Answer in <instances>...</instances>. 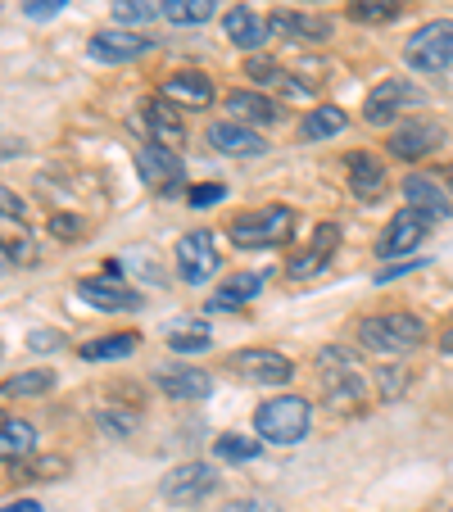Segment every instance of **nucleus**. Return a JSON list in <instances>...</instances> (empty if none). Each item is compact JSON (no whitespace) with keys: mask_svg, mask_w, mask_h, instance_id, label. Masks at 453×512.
<instances>
[{"mask_svg":"<svg viewBox=\"0 0 453 512\" xmlns=\"http://www.w3.org/2000/svg\"><path fill=\"white\" fill-rule=\"evenodd\" d=\"M222 195H227V186H222V182H200L191 195H186V200H191L195 209H209V204H218Z\"/></svg>","mask_w":453,"mask_h":512,"instance_id":"ea45409f","label":"nucleus"},{"mask_svg":"<svg viewBox=\"0 0 453 512\" xmlns=\"http://www.w3.org/2000/svg\"><path fill=\"white\" fill-rule=\"evenodd\" d=\"M0 512H41V503L37 499H14V503H5Z\"/></svg>","mask_w":453,"mask_h":512,"instance_id":"a18cd8bd","label":"nucleus"},{"mask_svg":"<svg viewBox=\"0 0 453 512\" xmlns=\"http://www.w3.org/2000/svg\"><path fill=\"white\" fill-rule=\"evenodd\" d=\"M232 368L236 377L254 381V386H286L295 377V363L277 349H241V354H232Z\"/></svg>","mask_w":453,"mask_h":512,"instance_id":"9d476101","label":"nucleus"},{"mask_svg":"<svg viewBox=\"0 0 453 512\" xmlns=\"http://www.w3.org/2000/svg\"><path fill=\"white\" fill-rule=\"evenodd\" d=\"M159 14L177 28H200L218 14V0H159Z\"/></svg>","mask_w":453,"mask_h":512,"instance_id":"bb28decb","label":"nucleus"},{"mask_svg":"<svg viewBox=\"0 0 453 512\" xmlns=\"http://www.w3.org/2000/svg\"><path fill=\"white\" fill-rule=\"evenodd\" d=\"M222 32H227L232 46L254 50V55H259V46L268 41V19H259L250 5H232V10L222 14Z\"/></svg>","mask_w":453,"mask_h":512,"instance_id":"aec40b11","label":"nucleus"},{"mask_svg":"<svg viewBox=\"0 0 453 512\" xmlns=\"http://www.w3.org/2000/svg\"><path fill=\"white\" fill-rule=\"evenodd\" d=\"M345 168H349V191H354L363 204H372V200L386 195V168L376 164L367 150H354V155L345 159Z\"/></svg>","mask_w":453,"mask_h":512,"instance_id":"412c9836","label":"nucleus"},{"mask_svg":"<svg viewBox=\"0 0 453 512\" xmlns=\"http://www.w3.org/2000/svg\"><path fill=\"white\" fill-rule=\"evenodd\" d=\"M232 241L241 245V250H268V245H286L290 232H295V213L286 209V204H268V209L259 213H241V218H232Z\"/></svg>","mask_w":453,"mask_h":512,"instance_id":"20e7f679","label":"nucleus"},{"mask_svg":"<svg viewBox=\"0 0 453 512\" xmlns=\"http://www.w3.org/2000/svg\"><path fill=\"white\" fill-rule=\"evenodd\" d=\"M309 422H313L309 399H299V395H277L254 413V431L268 445H299L309 435Z\"/></svg>","mask_w":453,"mask_h":512,"instance_id":"f03ea898","label":"nucleus"},{"mask_svg":"<svg viewBox=\"0 0 453 512\" xmlns=\"http://www.w3.org/2000/svg\"><path fill=\"white\" fill-rule=\"evenodd\" d=\"M313 245H318L322 254H331V250H336V245H340V232H336V223H322V227H318V236H313Z\"/></svg>","mask_w":453,"mask_h":512,"instance_id":"37998d69","label":"nucleus"},{"mask_svg":"<svg viewBox=\"0 0 453 512\" xmlns=\"http://www.w3.org/2000/svg\"><path fill=\"white\" fill-rule=\"evenodd\" d=\"M55 345H59L55 331H32L28 336V349H55Z\"/></svg>","mask_w":453,"mask_h":512,"instance_id":"c03bdc74","label":"nucleus"},{"mask_svg":"<svg viewBox=\"0 0 453 512\" xmlns=\"http://www.w3.org/2000/svg\"><path fill=\"white\" fill-rule=\"evenodd\" d=\"M5 263H10V254H5V245H0V272H5Z\"/></svg>","mask_w":453,"mask_h":512,"instance_id":"09e8293b","label":"nucleus"},{"mask_svg":"<svg viewBox=\"0 0 453 512\" xmlns=\"http://www.w3.org/2000/svg\"><path fill=\"white\" fill-rule=\"evenodd\" d=\"M155 386L164 390L168 399H182V404H195V399H209L213 395V377L200 368H164L155 377Z\"/></svg>","mask_w":453,"mask_h":512,"instance_id":"6ab92c4d","label":"nucleus"},{"mask_svg":"<svg viewBox=\"0 0 453 512\" xmlns=\"http://www.w3.org/2000/svg\"><path fill=\"white\" fill-rule=\"evenodd\" d=\"M209 145L218 150V155H236V159H250V155H263L268 150V141H263L254 127L245 123H232V118H222V123H209Z\"/></svg>","mask_w":453,"mask_h":512,"instance_id":"f3484780","label":"nucleus"},{"mask_svg":"<svg viewBox=\"0 0 453 512\" xmlns=\"http://www.w3.org/2000/svg\"><path fill=\"white\" fill-rule=\"evenodd\" d=\"M245 78H254V91H263V87H281V91H290V96H299V87L290 82L286 68L272 64V59H263V55H250V64H245Z\"/></svg>","mask_w":453,"mask_h":512,"instance_id":"c756f323","label":"nucleus"},{"mask_svg":"<svg viewBox=\"0 0 453 512\" xmlns=\"http://www.w3.org/2000/svg\"><path fill=\"white\" fill-rule=\"evenodd\" d=\"M227 114H232V123H245V127H272L281 118V109L263 91H232L227 96Z\"/></svg>","mask_w":453,"mask_h":512,"instance_id":"4be33fe9","label":"nucleus"},{"mask_svg":"<svg viewBox=\"0 0 453 512\" xmlns=\"http://www.w3.org/2000/svg\"><path fill=\"white\" fill-rule=\"evenodd\" d=\"M222 512H281L272 499H232Z\"/></svg>","mask_w":453,"mask_h":512,"instance_id":"79ce46f5","label":"nucleus"},{"mask_svg":"<svg viewBox=\"0 0 453 512\" xmlns=\"http://www.w3.org/2000/svg\"><path fill=\"white\" fill-rule=\"evenodd\" d=\"M37 449V426L23 417H5L0 422V463H19Z\"/></svg>","mask_w":453,"mask_h":512,"instance_id":"393cba45","label":"nucleus"},{"mask_svg":"<svg viewBox=\"0 0 453 512\" xmlns=\"http://www.w3.org/2000/svg\"><path fill=\"white\" fill-rule=\"evenodd\" d=\"M345 109L327 105V109H313V114H304V123H299V141H327V136H340L345 132Z\"/></svg>","mask_w":453,"mask_h":512,"instance_id":"cd10ccee","label":"nucleus"},{"mask_svg":"<svg viewBox=\"0 0 453 512\" xmlns=\"http://www.w3.org/2000/svg\"><path fill=\"white\" fill-rule=\"evenodd\" d=\"M50 236H55V241H82L87 223H82L78 213H55V218H50Z\"/></svg>","mask_w":453,"mask_h":512,"instance_id":"4c0bfd02","label":"nucleus"},{"mask_svg":"<svg viewBox=\"0 0 453 512\" xmlns=\"http://www.w3.org/2000/svg\"><path fill=\"white\" fill-rule=\"evenodd\" d=\"M268 37H277V41H327L331 37V19H322V14H286V10H277L268 19Z\"/></svg>","mask_w":453,"mask_h":512,"instance_id":"a211bd4d","label":"nucleus"},{"mask_svg":"<svg viewBox=\"0 0 453 512\" xmlns=\"http://www.w3.org/2000/svg\"><path fill=\"white\" fill-rule=\"evenodd\" d=\"M408 100H417V87H413V82H404V78H386V82H376V87L367 91V100H363V118H367V123H376V127H386L390 118H395L399 109L408 105Z\"/></svg>","mask_w":453,"mask_h":512,"instance_id":"dca6fc26","label":"nucleus"},{"mask_svg":"<svg viewBox=\"0 0 453 512\" xmlns=\"http://www.w3.org/2000/svg\"><path fill=\"white\" fill-rule=\"evenodd\" d=\"M136 349V336L132 331H123V336H100V340H87V345L78 349L87 363H105V358H127Z\"/></svg>","mask_w":453,"mask_h":512,"instance_id":"7c9ffc66","label":"nucleus"},{"mask_svg":"<svg viewBox=\"0 0 453 512\" xmlns=\"http://www.w3.org/2000/svg\"><path fill=\"white\" fill-rule=\"evenodd\" d=\"M136 173L145 177V186H155L159 195H177L186 186V164L177 150H164V145L145 141L136 150Z\"/></svg>","mask_w":453,"mask_h":512,"instance_id":"0eeeda50","label":"nucleus"},{"mask_svg":"<svg viewBox=\"0 0 453 512\" xmlns=\"http://www.w3.org/2000/svg\"><path fill=\"white\" fill-rule=\"evenodd\" d=\"M358 340L376 354H408L426 340V327L413 313H376V318L358 322Z\"/></svg>","mask_w":453,"mask_h":512,"instance_id":"7ed1b4c3","label":"nucleus"},{"mask_svg":"<svg viewBox=\"0 0 453 512\" xmlns=\"http://www.w3.org/2000/svg\"><path fill=\"white\" fill-rule=\"evenodd\" d=\"M213 490H218V467H209V463H182L159 481V494H164V503H173V508H195V503H204Z\"/></svg>","mask_w":453,"mask_h":512,"instance_id":"423d86ee","label":"nucleus"},{"mask_svg":"<svg viewBox=\"0 0 453 512\" xmlns=\"http://www.w3.org/2000/svg\"><path fill=\"white\" fill-rule=\"evenodd\" d=\"M431 223L435 218H426V213L404 209L399 218H390L386 223V232L376 236V254H381V259H399V254L417 250V245L426 241V232H431Z\"/></svg>","mask_w":453,"mask_h":512,"instance_id":"9b49d317","label":"nucleus"},{"mask_svg":"<svg viewBox=\"0 0 453 512\" xmlns=\"http://www.w3.org/2000/svg\"><path fill=\"white\" fill-rule=\"evenodd\" d=\"M159 14V0H114V23L118 28H145Z\"/></svg>","mask_w":453,"mask_h":512,"instance_id":"72a5a7b5","label":"nucleus"},{"mask_svg":"<svg viewBox=\"0 0 453 512\" xmlns=\"http://www.w3.org/2000/svg\"><path fill=\"white\" fill-rule=\"evenodd\" d=\"M263 290V277L259 272H236V277H227L218 286V295L209 300V313H232V309H245V304L259 300Z\"/></svg>","mask_w":453,"mask_h":512,"instance_id":"b1692460","label":"nucleus"},{"mask_svg":"<svg viewBox=\"0 0 453 512\" xmlns=\"http://www.w3.org/2000/svg\"><path fill=\"white\" fill-rule=\"evenodd\" d=\"M435 182L449 191V200H453V168H435Z\"/></svg>","mask_w":453,"mask_h":512,"instance_id":"49530a36","label":"nucleus"},{"mask_svg":"<svg viewBox=\"0 0 453 512\" xmlns=\"http://www.w3.org/2000/svg\"><path fill=\"white\" fill-rule=\"evenodd\" d=\"M345 5H349V19H358V23L399 19V0H345Z\"/></svg>","mask_w":453,"mask_h":512,"instance_id":"f704fd0d","label":"nucleus"},{"mask_svg":"<svg viewBox=\"0 0 453 512\" xmlns=\"http://www.w3.org/2000/svg\"><path fill=\"white\" fill-rule=\"evenodd\" d=\"M141 127H145V136H150L155 145H164V150H182L186 145L182 109H177L173 100H164V96H150L141 105Z\"/></svg>","mask_w":453,"mask_h":512,"instance_id":"f8f14e48","label":"nucleus"},{"mask_svg":"<svg viewBox=\"0 0 453 512\" xmlns=\"http://www.w3.org/2000/svg\"><path fill=\"white\" fill-rule=\"evenodd\" d=\"M0 422H5V417H0Z\"/></svg>","mask_w":453,"mask_h":512,"instance_id":"8fccbe9b","label":"nucleus"},{"mask_svg":"<svg viewBox=\"0 0 453 512\" xmlns=\"http://www.w3.org/2000/svg\"><path fill=\"white\" fill-rule=\"evenodd\" d=\"M50 386H55V372H50V368H32V372H19V377H5V381H0V399L46 395Z\"/></svg>","mask_w":453,"mask_h":512,"instance_id":"c85d7f7f","label":"nucleus"},{"mask_svg":"<svg viewBox=\"0 0 453 512\" xmlns=\"http://www.w3.org/2000/svg\"><path fill=\"white\" fill-rule=\"evenodd\" d=\"M404 59L417 73H444V68L453 64V19L422 23V28L404 41Z\"/></svg>","mask_w":453,"mask_h":512,"instance_id":"39448f33","label":"nucleus"},{"mask_svg":"<svg viewBox=\"0 0 453 512\" xmlns=\"http://www.w3.org/2000/svg\"><path fill=\"white\" fill-rule=\"evenodd\" d=\"M150 46H155L150 32H132V28H100L96 37L87 41L91 59H100V64H127V59H141Z\"/></svg>","mask_w":453,"mask_h":512,"instance_id":"ddd939ff","label":"nucleus"},{"mask_svg":"<svg viewBox=\"0 0 453 512\" xmlns=\"http://www.w3.org/2000/svg\"><path fill=\"white\" fill-rule=\"evenodd\" d=\"M440 349H444V354H453V327H444V336H440Z\"/></svg>","mask_w":453,"mask_h":512,"instance_id":"de8ad7c7","label":"nucleus"},{"mask_svg":"<svg viewBox=\"0 0 453 512\" xmlns=\"http://www.w3.org/2000/svg\"><path fill=\"white\" fill-rule=\"evenodd\" d=\"M399 191H404L408 209L426 213V218H435V223H449V218H453V200H449V191H444V186L435 182V177L408 173L404 182H399Z\"/></svg>","mask_w":453,"mask_h":512,"instance_id":"2eb2a0df","label":"nucleus"},{"mask_svg":"<svg viewBox=\"0 0 453 512\" xmlns=\"http://www.w3.org/2000/svg\"><path fill=\"white\" fill-rule=\"evenodd\" d=\"M168 345H173L177 354H200V349L213 345V336L204 322H182V327H168Z\"/></svg>","mask_w":453,"mask_h":512,"instance_id":"2f4dec72","label":"nucleus"},{"mask_svg":"<svg viewBox=\"0 0 453 512\" xmlns=\"http://www.w3.org/2000/svg\"><path fill=\"white\" fill-rule=\"evenodd\" d=\"M96 422H100V431H109V435H118V440H123V435H132L136 413H118V408L109 404V408H100V413H96Z\"/></svg>","mask_w":453,"mask_h":512,"instance_id":"58836bf2","label":"nucleus"},{"mask_svg":"<svg viewBox=\"0 0 453 512\" xmlns=\"http://www.w3.org/2000/svg\"><path fill=\"white\" fill-rule=\"evenodd\" d=\"M64 5H68V0H28V10H23V14H28V19H55Z\"/></svg>","mask_w":453,"mask_h":512,"instance_id":"a19ab883","label":"nucleus"},{"mask_svg":"<svg viewBox=\"0 0 453 512\" xmlns=\"http://www.w3.org/2000/svg\"><path fill=\"white\" fill-rule=\"evenodd\" d=\"M218 272V245L209 232H186L177 241V277L186 286H204V281Z\"/></svg>","mask_w":453,"mask_h":512,"instance_id":"1a4fd4ad","label":"nucleus"},{"mask_svg":"<svg viewBox=\"0 0 453 512\" xmlns=\"http://www.w3.org/2000/svg\"><path fill=\"white\" fill-rule=\"evenodd\" d=\"M318 368H322V390H327V404H336L340 413H354V408H363L367 390H363V363H358L349 349L331 345L318 354Z\"/></svg>","mask_w":453,"mask_h":512,"instance_id":"f257e3e1","label":"nucleus"},{"mask_svg":"<svg viewBox=\"0 0 453 512\" xmlns=\"http://www.w3.org/2000/svg\"><path fill=\"white\" fill-rule=\"evenodd\" d=\"M0 245L14 263H37V241H32L28 223H19V213H0Z\"/></svg>","mask_w":453,"mask_h":512,"instance_id":"a878e982","label":"nucleus"},{"mask_svg":"<svg viewBox=\"0 0 453 512\" xmlns=\"http://www.w3.org/2000/svg\"><path fill=\"white\" fill-rule=\"evenodd\" d=\"M213 454H218L222 463H254V458H259V440H245V435L227 431L213 440Z\"/></svg>","mask_w":453,"mask_h":512,"instance_id":"473e14b6","label":"nucleus"},{"mask_svg":"<svg viewBox=\"0 0 453 512\" xmlns=\"http://www.w3.org/2000/svg\"><path fill=\"white\" fill-rule=\"evenodd\" d=\"M331 263V254H322L318 245H309V250H299V254H290V263H286V277L290 281H309V277H318L322 268Z\"/></svg>","mask_w":453,"mask_h":512,"instance_id":"c9c22d12","label":"nucleus"},{"mask_svg":"<svg viewBox=\"0 0 453 512\" xmlns=\"http://www.w3.org/2000/svg\"><path fill=\"white\" fill-rule=\"evenodd\" d=\"M440 141H444V127L435 123V118H404V123L390 132L386 150L395 159H404V164H417V159L435 155V150H440Z\"/></svg>","mask_w":453,"mask_h":512,"instance_id":"6e6552de","label":"nucleus"},{"mask_svg":"<svg viewBox=\"0 0 453 512\" xmlns=\"http://www.w3.org/2000/svg\"><path fill=\"white\" fill-rule=\"evenodd\" d=\"M164 100H173L177 109H204L213 105V82L204 78V73H173V78H164V91H159Z\"/></svg>","mask_w":453,"mask_h":512,"instance_id":"5701e85b","label":"nucleus"},{"mask_svg":"<svg viewBox=\"0 0 453 512\" xmlns=\"http://www.w3.org/2000/svg\"><path fill=\"white\" fill-rule=\"evenodd\" d=\"M78 295L100 313H132V309H141L145 304L132 286H123V281H114V277H82Z\"/></svg>","mask_w":453,"mask_h":512,"instance_id":"4468645a","label":"nucleus"},{"mask_svg":"<svg viewBox=\"0 0 453 512\" xmlns=\"http://www.w3.org/2000/svg\"><path fill=\"white\" fill-rule=\"evenodd\" d=\"M68 472L64 458H37V463H19L14 467V481H59Z\"/></svg>","mask_w":453,"mask_h":512,"instance_id":"e433bc0d","label":"nucleus"}]
</instances>
